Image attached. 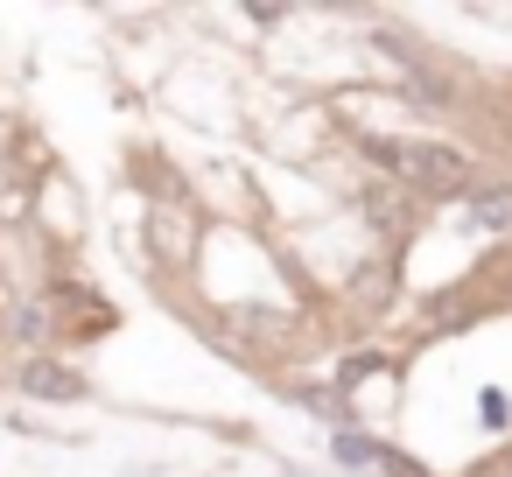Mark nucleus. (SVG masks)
<instances>
[{
    "mask_svg": "<svg viewBox=\"0 0 512 477\" xmlns=\"http://www.w3.org/2000/svg\"><path fill=\"white\" fill-rule=\"evenodd\" d=\"M365 155L421 204H449V197H470L477 190V169H470V155L463 148H449V141H386V134H372L365 141Z\"/></svg>",
    "mask_w": 512,
    "mask_h": 477,
    "instance_id": "1",
    "label": "nucleus"
},
{
    "mask_svg": "<svg viewBox=\"0 0 512 477\" xmlns=\"http://www.w3.org/2000/svg\"><path fill=\"white\" fill-rule=\"evenodd\" d=\"M43 183H50V169H43V162H22V155H8V148H0V225H22V218H36Z\"/></svg>",
    "mask_w": 512,
    "mask_h": 477,
    "instance_id": "2",
    "label": "nucleus"
},
{
    "mask_svg": "<svg viewBox=\"0 0 512 477\" xmlns=\"http://www.w3.org/2000/svg\"><path fill=\"white\" fill-rule=\"evenodd\" d=\"M22 393L29 400H85V379L71 365H57V358H29L22 365Z\"/></svg>",
    "mask_w": 512,
    "mask_h": 477,
    "instance_id": "3",
    "label": "nucleus"
},
{
    "mask_svg": "<svg viewBox=\"0 0 512 477\" xmlns=\"http://www.w3.org/2000/svg\"><path fill=\"white\" fill-rule=\"evenodd\" d=\"M365 211H372L379 232H414V197H407V190L393 197L386 183H372V190H365Z\"/></svg>",
    "mask_w": 512,
    "mask_h": 477,
    "instance_id": "4",
    "label": "nucleus"
},
{
    "mask_svg": "<svg viewBox=\"0 0 512 477\" xmlns=\"http://www.w3.org/2000/svg\"><path fill=\"white\" fill-rule=\"evenodd\" d=\"M57 330H64V323H57V302H50V295H36V302H22V309H15V330H8V337H22V344H50Z\"/></svg>",
    "mask_w": 512,
    "mask_h": 477,
    "instance_id": "5",
    "label": "nucleus"
},
{
    "mask_svg": "<svg viewBox=\"0 0 512 477\" xmlns=\"http://www.w3.org/2000/svg\"><path fill=\"white\" fill-rule=\"evenodd\" d=\"M470 225H477V232H512V190H484V197L470 204Z\"/></svg>",
    "mask_w": 512,
    "mask_h": 477,
    "instance_id": "6",
    "label": "nucleus"
},
{
    "mask_svg": "<svg viewBox=\"0 0 512 477\" xmlns=\"http://www.w3.org/2000/svg\"><path fill=\"white\" fill-rule=\"evenodd\" d=\"M337 463H358V470H379V442L372 435H358V428H337Z\"/></svg>",
    "mask_w": 512,
    "mask_h": 477,
    "instance_id": "7",
    "label": "nucleus"
},
{
    "mask_svg": "<svg viewBox=\"0 0 512 477\" xmlns=\"http://www.w3.org/2000/svg\"><path fill=\"white\" fill-rule=\"evenodd\" d=\"M477 414H484V428H505V393H498V386H484V400H477Z\"/></svg>",
    "mask_w": 512,
    "mask_h": 477,
    "instance_id": "8",
    "label": "nucleus"
},
{
    "mask_svg": "<svg viewBox=\"0 0 512 477\" xmlns=\"http://www.w3.org/2000/svg\"><path fill=\"white\" fill-rule=\"evenodd\" d=\"M491 470H498V477H512V442L498 449V463H491Z\"/></svg>",
    "mask_w": 512,
    "mask_h": 477,
    "instance_id": "9",
    "label": "nucleus"
}]
</instances>
